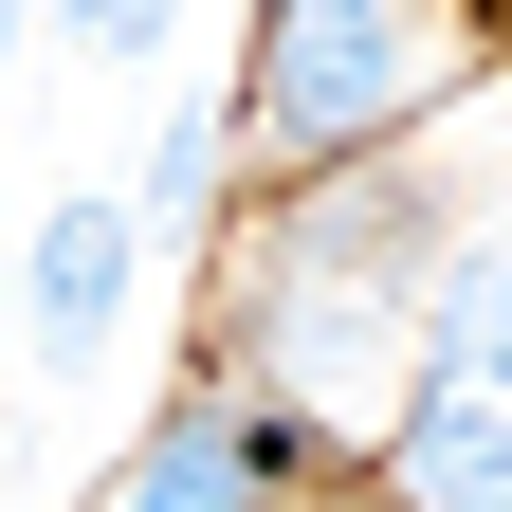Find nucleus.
Here are the masks:
<instances>
[{
    "mask_svg": "<svg viewBox=\"0 0 512 512\" xmlns=\"http://www.w3.org/2000/svg\"><path fill=\"white\" fill-rule=\"evenodd\" d=\"M476 55L494 19L476 0H256V37H238V147L256 165H293V183H348L366 147H403V128L439 92H476Z\"/></svg>",
    "mask_w": 512,
    "mask_h": 512,
    "instance_id": "f257e3e1",
    "label": "nucleus"
},
{
    "mask_svg": "<svg viewBox=\"0 0 512 512\" xmlns=\"http://www.w3.org/2000/svg\"><path fill=\"white\" fill-rule=\"evenodd\" d=\"M384 494L403 512H512V256H439L403 421H384Z\"/></svg>",
    "mask_w": 512,
    "mask_h": 512,
    "instance_id": "f03ea898",
    "label": "nucleus"
},
{
    "mask_svg": "<svg viewBox=\"0 0 512 512\" xmlns=\"http://www.w3.org/2000/svg\"><path fill=\"white\" fill-rule=\"evenodd\" d=\"M128 293H147V202H110V183H74V202L37 220V256H19V348H37L55 384H74V366H110Z\"/></svg>",
    "mask_w": 512,
    "mask_h": 512,
    "instance_id": "7ed1b4c3",
    "label": "nucleus"
},
{
    "mask_svg": "<svg viewBox=\"0 0 512 512\" xmlns=\"http://www.w3.org/2000/svg\"><path fill=\"white\" fill-rule=\"evenodd\" d=\"M275 476H293V421L238 403V384H183L147 421V458L110 476V512H275Z\"/></svg>",
    "mask_w": 512,
    "mask_h": 512,
    "instance_id": "20e7f679",
    "label": "nucleus"
},
{
    "mask_svg": "<svg viewBox=\"0 0 512 512\" xmlns=\"http://www.w3.org/2000/svg\"><path fill=\"white\" fill-rule=\"evenodd\" d=\"M220 147H238V110H165V147H147V220H202V202H220Z\"/></svg>",
    "mask_w": 512,
    "mask_h": 512,
    "instance_id": "39448f33",
    "label": "nucleus"
},
{
    "mask_svg": "<svg viewBox=\"0 0 512 512\" xmlns=\"http://www.w3.org/2000/svg\"><path fill=\"white\" fill-rule=\"evenodd\" d=\"M37 19H55V37H92V55H165L183 0H37Z\"/></svg>",
    "mask_w": 512,
    "mask_h": 512,
    "instance_id": "423d86ee",
    "label": "nucleus"
}]
</instances>
